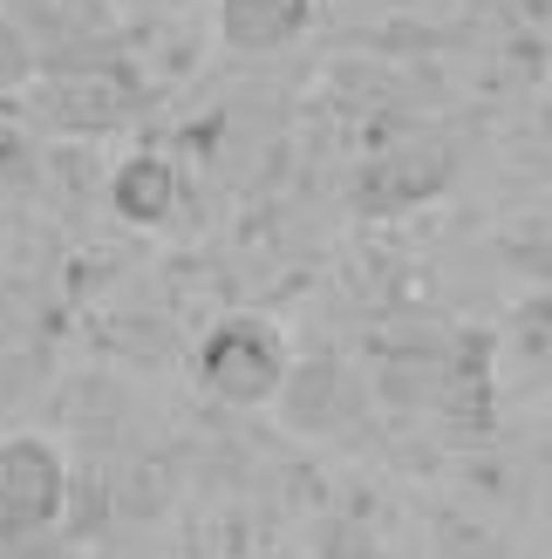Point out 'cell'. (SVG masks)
I'll list each match as a JSON object with an SVG mask.
<instances>
[{"mask_svg":"<svg viewBox=\"0 0 552 559\" xmlns=\"http://www.w3.org/2000/svg\"><path fill=\"white\" fill-rule=\"evenodd\" d=\"M293 376V355H287V334L260 321V314H226L205 342H199V382L212 389L218 403L232 409H260L287 389Z\"/></svg>","mask_w":552,"mask_h":559,"instance_id":"6da1fadb","label":"cell"},{"mask_svg":"<svg viewBox=\"0 0 552 559\" xmlns=\"http://www.w3.org/2000/svg\"><path fill=\"white\" fill-rule=\"evenodd\" d=\"M321 0H218V35L239 55H280L314 27Z\"/></svg>","mask_w":552,"mask_h":559,"instance_id":"5b68a950","label":"cell"},{"mask_svg":"<svg viewBox=\"0 0 552 559\" xmlns=\"http://www.w3.org/2000/svg\"><path fill=\"white\" fill-rule=\"evenodd\" d=\"M21 157H27L21 130H14V123H0V178H8V171H21Z\"/></svg>","mask_w":552,"mask_h":559,"instance_id":"ba28073f","label":"cell"},{"mask_svg":"<svg viewBox=\"0 0 552 559\" xmlns=\"http://www.w3.org/2000/svg\"><path fill=\"white\" fill-rule=\"evenodd\" d=\"M0 14L21 21V35L35 41L41 69L109 62L123 48V21L109 0H0Z\"/></svg>","mask_w":552,"mask_h":559,"instance_id":"277c9868","label":"cell"},{"mask_svg":"<svg viewBox=\"0 0 552 559\" xmlns=\"http://www.w3.org/2000/svg\"><path fill=\"white\" fill-rule=\"evenodd\" d=\"M69 512V457L48 437H0V539H35Z\"/></svg>","mask_w":552,"mask_h":559,"instance_id":"3957f363","label":"cell"},{"mask_svg":"<svg viewBox=\"0 0 552 559\" xmlns=\"http://www.w3.org/2000/svg\"><path fill=\"white\" fill-rule=\"evenodd\" d=\"M35 75H41L35 41L21 35V21H14V14H0V96H21Z\"/></svg>","mask_w":552,"mask_h":559,"instance_id":"52a82bcc","label":"cell"},{"mask_svg":"<svg viewBox=\"0 0 552 559\" xmlns=\"http://www.w3.org/2000/svg\"><path fill=\"white\" fill-rule=\"evenodd\" d=\"M27 117L41 130H62V136H96V130H117L130 123L136 109V75L109 55V62H75V69H41L35 82L21 90Z\"/></svg>","mask_w":552,"mask_h":559,"instance_id":"7a4b0ae2","label":"cell"},{"mask_svg":"<svg viewBox=\"0 0 552 559\" xmlns=\"http://www.w3.org/2000/svg\"><path fill=\"white\" fill-rule=\"evenodd\" d=\"M178 199H184L178 164L157 157V151H136L109 171V212L130 218V226H164V218L178 212Z\"/></svg>","mask_w":552,"mask_h":559,"instance_id":"8992f818","label":"cell"}]
</instances>
